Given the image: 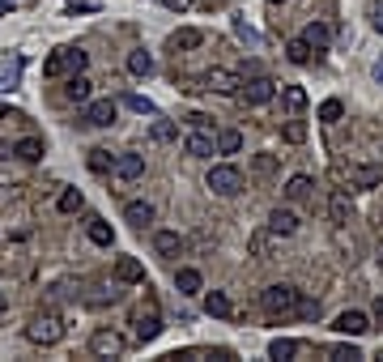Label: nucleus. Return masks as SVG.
Segmentation results:
<instances>
[{
    "label": "nucleus",
    "instance_id": "obj_1",
    "mask_svg": "<svg viewBox=\"0 0 383 362\" xmlns=\"http://www.w3.org/2000/svg\"><path fill=\"white\" fill-rule=\"evenodd\" d=\"M298 298H302V290L298 286H290V281H277V286H268L264 294H260V307L277 320V316H294L298 312Z\"/></svg>",
    "mask_w": 383,
    "mask_h": 362
},
{
    "label": "nucleus",
    "instance_id": "obj_2",
    "mask_svg": "<svg viewBox=\"0 0 383 362\" xmlns=\"http://www.w3.org/2000/svg\"><path fill=\"white\" fill-rule=\"evenodd\" d=\"M85 60H90V56H85L81 47H56V51L43 60V77H69V73H81Z\"/></svg>",
    "mask_w": 383,
    "mask_h": 362
},
{
    "label": "nucleus",
    "instance_id": "obj_3",
    "mask_svg": "<svg viewBox=\"0 0 383 362\" xmlns=\"http://www.w3.org/2000/svg\"><path fill=\"white\" fill-rule=\"evenodd\" d=\"M26 337H30L34 345H60V341H64V320H60V312H39V316L26 324Z\"/></svg>",
    "mask_w": 383,
    "mask_h": 362
},
{
    "label": "nucleus",
    "instance_id": "obj_4",
    "mask_svg": "<svg viewBox=\"0 0 383 362\" xmlns=\"http://www.w3.org/2000/svg\"><path fill=\"white\" fill-rule=\"evenodd\" d=\"M204 188H209L213 196H239V192H243V171L230 167V162H217V167L209 171Z\"/></svg>",
    "mask_w": 383,
    "mask_h": 362
},
{
    "label": "nucleus",
    "instance_id": "obj_5",
    "mask_svg": "<svg viewBox=\"0 0 383 362\" xmlns=\"http://www.w3.org/2000/svg\"><path fill=\"white\" fill-rule=\"evenodd\" d=\"M90 349H94L98 358H120V354L128 349V341H124V333H116V328H94V333H90Z\"/></svg>",
    "mask_w": 383,
    "mask_h": 362
},
{
    "label": "nucleus",
    "instance_id": "obj_6",
    "mask_svg": "<svg viewBox=\"0 0 383 362\" xmlns=\"http://www.w3.org/2000/svg\"><path fill=\"white\" fill-rule=\"evenodd\" d=\"M272 94H277V85H272L268 77H251V81H243V85H239V94H235V98L243 102V107H264Z\"/></svg>",
    "mask_w": 383,
    "mask_h": 362
},
{
    "label": "nucleus",
    "instance_id": "obj_7",
    "mask_svg": "<svg viewBox=\"0 0 383 362\" xmlns=\"http://www.w3.org/2000/svg\"><path fill=\"white\" fill-rule=\"evenodd\" d=\"M81 124H85V128H111V124H116V102H111V98H94V102H85Z\"/></svg>",
    "mask_w": 383,
    "mask_h": 362
},
{
    "label": "nucleus",
    "instance_id": "obj_8",
    "mask_svg": "<svg viewBox=\"0 0 383 362\" xmlns=\"http://www.w3.org/2000/svg\"><path fill=\"white\" fill-rule=\"evenodd\" d=\"M158 337H162V316H158V302L149 298L137 312V341L145 345V341H158Z\"/></svg>",
    "mask_w": 383,
    "mask_h": 362
},
{
    "label": "nucleus",
    "instance_id": "obj_9",
    "mask_svg": "<svg viewBox=\"0 0 383 362\" xmlns=\"http://www.w3.org/2000/svg\"><path fill=\"white\" fill-rule=\"evenodd\" d=\"M298 226H302V218H298L294 209H281V204H277V209L268 214V230L277 235V239H290V235H298Z\"/></svg>",
    "mask_w": 383,
    "mask_h": 362
},
{
    "label": "nucleus",
    "instance_id": "obj_10",
    "mask_svg": "<svg viewBox=\"0 0 383 362\" xmlns=\"http://www.w3.org/2000/svg\"><path fill=\"white\" fill-rule=\"evenodd\" d=\"M183 153H188V158H213L217 141L209 137V128H192V137L183 141Z\"/></svg>",
    "mask_w": 383,
    "mask_h": 362
},
{
    "label": "nucleus",
    "instance_id": "obj_11",
    "mask_svg": "<svg viewBox=\"0 0 383 362\" xmlns=\"http://www.w3.org/2000/svg\"><path fill=\"white\" fill-rule=\"evenodd\" d=\"M333 328H337L341 337H362V333H370V316H366V312H341V316L333 320Z\"/></svg>",
    "mask_w": 383,
    "mask_h": 362
},
{
    "label": "nucleus",
    "instance_id": "obj_12",
    "mask_svg": "<svg viewBox=\"0 0 383 362\" xmlns=\"http://www.w3.org/2000/svg\"><path fill=\"white\" fill-rule=\"evenodd\" d=\"M328 218H333L341 230L354 222V200H349V192H341V188H337L333 196H328Z\"/></svg>",
    "mask_w": 383,
    "mask_h": 362
},
{
    "label": "nucleus",
    "instance_id": "obj_13",
    "mask_svg": "<svg viewBox=\"0 0 383 362\" xmlns=\"http://www.w3.org/2000/svg\"><path fill=\"white\" fill-rule=\"evenodd\" d=\"M153 251L162 256V260H175V256H183V235L179 230H158L153 235Z\"/></svg>",
    "mask_w": 383,
    "mask_h": 362
},
{
    "label": "nucleus",
    "instance_id": "obj_14",
    "mask_svg": "<svg viewBox=\"0 0 383 362\" xmlns=\"http://www.w3.org/2000/svg\"><path fill=\"white\" fill-rule=\"evenodd\" d=\"M116 281H124V286L145 281V265L137 260V256H116Z\"/></svg>",
    "mask_w": 383,
    "mask_h": 362
},
{
    "label": "nucleus",
    "instance_id": "obj_15",
    "mask_svg": "<svg viewBox=\"0 0 383 362\" xmlns=\"http://www.w3.org/2000/svg\"><path fill=\"white\" fill-rule=\"evenodd\" d=\"M383 183V167H370V162H362V167H349V188H379Z\"/></svg>",
    "mask_w": 383,
    "mask_h": 362
},
{
    "label": "nucleus",
    "instance_id": "obj_16",
    "mask_svg": "<svg viewBox=\"0 0 383 362\" xmlns=\"http://www.w3.org/2000/svg\"><path fill=\"white\" fill-rule=\"evenodd\" d=\"M124 222L137 226V230H145V226L153 222V204H149V200H128V204H124Z\"/></svg>",
    "mask_w": 383,
    "mask_h": 362
},
{
    "label": "nucleus",
    "instance_id": "obj_17",
    "mask_svg": "<svg viewBox=\"0 0 383 362\" xmlns=\"http://www.w3.org/2000/svg\"><path fill=\"white\" fill-rule=\"evenodd\" d=\"M175 290H179L183 298H196V294L204 290V277H200V269H179V273H175Z\"/></svg>",
    "mask_w": 383,
    "mask_h": 362
},
{
    "label": "nucleus",
    "instance_id": "obj_18",
    "mask_svg": "<svg viewBox=\"0 0 383 362\" xmlns=\"http://www.w3.org/2000/svg\"><path fill=\"white\" fill-rule=\"evenodd\" d=\"M116 175L120 179H141L145 175V158H141V153H120V158H116Z\"/></svg>",
    "mask_w": 383,
    "mask_h": 362
},
{
    "label": "nucleus",
    "instance_id": "obj_19",
    "mask_svg": "<svg viewBox=\"0 0 383 362\" xmlns=\"http://www.w3.org/2000/svg\"><path fill=\"white\" fill-rule=\"evenodd\" d=\"M272 239H277V235H272L268 226H264V230H251V239H247V251L256 256V260H268V256H272Z\"/></svg>",
    "mask_w": 383,
    "mask_h": 362
},
{
    "label": "nucleus",
    "instance_id": "obj_20",
    "mask_svg": "<svg viewBox=\"0 0 383 362\" xmlns=\"http://www.w3.org/2000/svg\"><path fill=\"white\" fill-rule=\"evenodd\" d=\"M204 312H209L213 320H230L235 307H230V298H226L222 290H209V294H204Z\"/></svg>",
    "mask_w": 383,
    "mask_h": 362
},
{
    "label": "nucleus",
    "instance_id": "obj_21",
    "mask_svg": "<svg viewBox=\"0 0 383 362\" xmlns=\"http://www.w3.org/2000/svg\"><path fill=\"white\" fill-rule=\"evenodd\" d=\"M18 81H22V56H13V60L0 64V94H13Z\"/></svg>",
    "mask_w": 383,
    "mask_h": 362
},
{
    "label": "nucleus",
    "instance_id": "obj_22",
    "mask_svg": "<svg viewBox=\"0 0 383 362\" xmlns=\"http://www.w3.org/2000/svg\"><path fill=\"white\" fill-rule=\"evenodd\" d=\"M175 137H179L175 120H162V116H153V124H149V141H153V145H171Z\"/></svg>",
    "mask_w": 383,
    "mask_h": 362
},
{
    "label": "nucleus",
    "instance_id": "obj_23",
    "mask_svg": "<svg viewBox=\"0 0 383 362\" xmlns=\"http://www.w3.org/2000/svg\"><path fill=\"white\" fill-rule=\"evenodd\" d=\"M277 171H281V158H277V153H256V158H251V175H256V179H272Z\"/></svg>",
    "mask_w": 383,
    "mask_h": 362
},
{
    "label": "nucleus",
    "instance_id": "obj_24",
    "mask_svg": "<svg viewBox=\"0 0 383 362\" xmlns=\"http://www.w3.org/2000/svg\"><path fill=\"white\" fill-rule=\"evenodd\" d=\"M302 39L311 43V51H315V56H319V51H328V43H333V30H328L323 22H311V26L302 30Z\"/></svg>",
    "mask_w": 383,
    "mask_h": 362
},
{
    "label": "nucleus",
    "instance_id": "obj_25",
    "mask_svg": "<svg viewBox=\"0 0 383 362\" xmlns=\"http://www.w3.org/2000/svg\"><path fill=\"white\" fill-rule=\"evenodd\" d=\"M204 43V34L200 30H192V26H183V30H175L171 34V51H196Z\"/></svg>",
    "mask_w": 383,
    "mask_h": 362
},
{
    "label": "nucleus",
    "instance_id": "obj_26",
    "mask_svg": "<svg viewBox=\"0 0 383 362\" xmlns=\"http://www.w3.org/2000/svg\"><path fill=\"white\" fill-rule=\"evenodd\" d=\"M43 153H47V149H43V141H39V137H26V141H18V145H13V158H22V162H39Z\"/></svg>",
    "mask_w": 383,
    "mask_h": 362
},
{
    "label": "nucleus",
    "instance_id": "obj_27",
    "mask_svg": "<svg viewBox=\"0 0 383 362\" xmlns=\"http://www.w3.org/2000/svg\"><path fill=\"white\" fill-rule=\"evenodd\" d=\"M90 85H94L90 77L73 73V77H69V85H64V98H69V102H90Z\"/></svg>",
    "mask_w": 383,
    "mask_h": 362
},
{
    "label": "nucleus",
    "instance_id": "obj_28",
    "mask_svg": "<svg viewBox=\"0 0 383 362\" xmlns=\"http://www.w3.org/2000/svg\"><path fill=\"white\" fill-rule=\"evenodd\" d=\"M85 167H90L94 175H111V171H116V153H106V149H90Z\"/></svg>",
    "mask_w": 383,
    "mask_h": 362
},
{
    "label": "nucleus",
    "instance_id": "obj_29",
    "mask_svg": "<svg viewBox=\"0 0 383 362\" xmlns=\"http://www.w3.org/2000/svg\"><path fill=\"white\" fill-rule=\"evenodd\" d=\"M85 235H90V243H94V247H111V243H116V235H111V226H106L102 218H94Z\"/></svg>",
    "mask_w": 383,
    "mask_h": 362
},
{
    "label": "nucleus",
    "instance_id": "obj_30",
    "mask_svg": "<svg viewBox=\"0 0 383 362\" xmlns=\"http://www.w3.org/2000/svg\"><path fill=\"white\" fill-rule=\"evenodd\" d=\"M298 349H302V345H298L294 337H277V341H268V358H277V362H281V358H294Z\"/></svg>",
    "mask_w": 383,
    "mask_h": 362
},
{
    "label": "nucleus",
    "instance_id": "obj_31",
    "mask_svg": "<svg viewBox=\"0 0 383 362\" xmlns=\"http://www.w3.org/2000/svg\"><path fill=\"white\" fill-rule=\"evenodd\" d=\"M286 56H290V64H311V43H307L302 34H298V39H290Z\"/></svg>",
    "mask_w": 383,
    "mask_h": 362
},
{
    "label": "nucleus",
    "instance_id": "obj_32",
    "mask_svg": "<svg viewBox=\"0 0 383 362\" xmlns=\"http://www.w3.org/2000/svg\"><path fill=\"white\" fill-rule=\"evenodd\" d=\"M311 188H315L311 175H294V179L286 183V196H290V200H311Z\"/></svg>",
    "mask_w": 383,
    "mask_h": 362
},
{
    "label": "nucleus",
    "instance_id": "obj_33",
    "mask_svg": "<svg viewBox=\"0 0 383 362\" xmlns=\"http://www.w3.org/2000/svg\"><path fill=\"white\" fill-rule=\"evenodd\" d=\"M239 149H243V132H235V128L217 132V153H239Z\"/></svg>",
    "mask_w": 383,
    "mask_h": 362
},
{
    "label": "nucleus",
    "instance_id": "obj_34",
    "mask_svg": "<svg viewBox=\"0 0 383 362\" xmlns=\"http://www.w3.org/2000/svg\"><path fill=\"white\" fill-rule=\"evenodd\" d=\"M341 116H345V102H341V98H323V102H319V120H323V124H337Z\"/></svg>",
    "mask_w": 383,
    "mask_h": 362
},
{
    "label": "nucleus",
    "instance_id": "obj_35",
    "mask_svg": "<svg viewBox=\"0 0 383 362\" xmlns=\"http://www.w3.org/2000/svg\"><path fill=\"white\" fill-rule=\"evenodd\" d=\"M281 94H286V107H290L294 116H298V111H307V90H302V85H286Z\"/></svg>",
    "mask_w": 383,
    "mask_h": 362
},
{
    "label": "nucleus",
    "instance_id": "obj_36",
    "mask_svg": "<svg viewBox=\"0 0 383 362\" xmlns=\"http://www.w3.org/2000/svg\"><path fill=\"white\" fill-rule=\"evenodd\" d=\"M85 204V196H81V188H64L60 192V214H77Z\"/></svg>",
    "mask_w": 383,
    "mask_h": 362
},
{
    "label": "nucleus",
    "instance_id": "obj_37",
    "mask_svg": "<svg viewBox=\"0 0 383 362\" xmlns=\"http://www.w3.org/2000/svg\"><path fill=\"white\" fill-rule=\"evenodd\" d=\"M128 69H132L137 77H149V73H153V56H149V51H132V56H128Z\"/></svg>",
    "mask_w": 383,
    "mask_h": 362
},
{
    "label": "nucleus",
    "instance_id": "obj_38",
    "mask_svg": "<svg viewBox=\"0 0 383 362\" xmlns=\"http://www.w3.org/2000/svg\"><path fill=\"white\" fill-rule=\"evenodd\" d=\"M328 358H333V362H358V358H362V349L341 341V345H333V349H328Z\"/></svg>",
    "mask_w": 383,
    "mask_h": 362
},
{
    "label": "nucleus",
    "instance_id": "obj_39",
    "mask_svg": "<svg viewBox=\"0 0 383 362\" xmlns=\"http://www.w3.org/2000/svg\"><path fill=\"white\" fill-rule=\"evenodd\" d=\"M120 298H124V290H116V286L111 290H98V294H85L90 307H106V302H120Z\"/></svg>",
    "mask_w": 383,
    "mask_h": 362
},
{
    "label": "nucleus",
    "instance_id": "obj_40",
    "mask_svg": "<svg viewBox=\"0 0 383 362\" xmlns=\"http://www.w3.org/2000/svg\"><path fill=\"white\" fill-rule=\"evenodd\" d=\"M281 137H286L290 145H302V141H307V124H302V120H290V124L281 128Z\"/></svg>",
    "mask_w": 383,
    "mask_h": 362
},
{
    "label": "nucleus",
    "instance_id": "obj_41",
    "mask_svg": "<svg viewBox=\"0 0 383 362\" xmlns=\"http://www.w3.org/2000/svg\"><path fill=\"white\" fill-rule=\"evenodd\" d=\"M128 107H132V111H141V116H158V107H153L149 98H141V94H128Z\"/></svg>",
    "mask_w": 383,
    "mask_h": 362
},
{
    "label": "nucleus",
    "instance_id": "obj_42",
    "mask_svg": "<svg viewBox=\"0 0 383 362\" xmlns=\"http://www.w3.org/2000/svg\"><path fill=\"white\" fill-rule=\"evenodd\" d=\"M294 316H298V320H315V316H319V302H315V298H298V312H294Z\"/></svg>",
    "mask_w": 383,
    "mask_h": 362
},
{
    "label": "nucleus",
    "instance_id": "obj_43",
    "mask_svg": "<svg viewBox=\"0 0 383 362\" xmlns=\"http://www.w3.org/2000/svg\"><path fill=\"white\" fill-rule=\"evenodd\" d=\"M69 13H98V0H69Z\"/></svg>",
    "mask_w": 383,
    "mask_h": 362
},
{
    "label": "nucleus",
    "instance_id": "obj_44",
    "mask_svg": "<svg viewBox=\"0 0 383 362\" xmlns=\"http://www.w3.org/2000/svg\"><path fill=\"white\" fill-rule=\"evenodd\" d=\"M183 124H188V128H209V124H213V116H204V111H192V116H183Z\"/></svg>",
    "mask_w": 383,
    "mask_h": 362
},
{
    "label": "nucleus",
    "instance_id": "obj_45",
    "mask_svg": "<svg viewBox=\"0 0 383 362\" xmlns=\"http://www.w3.org/2000/svg\"><path fill=\"white\" fill-rule=\"evenodd\" d=\"M366 13H370V26H375V30H383V5H379V0H375Z\"/></svg>",
    "mask_w": 383,
    "mask_h": 362
},
{
    "label": "nucleus",
    "instance_id": "obj_46",
    "mask_svg": "<svg viewBox=\"0 0 383 362\" xmlns=\"http://www.w3.org/2000/svg\"><path fill=\"white\" fill-rule=\"evenodd\" d=\"M162 5H167L171 13H183V9H192V0H162Z\"/></svg>",
    "mask_w": 383,
    "mask_h": 362
},
{
    "label": "nucleus",
    "instance_id": "obj_47",
    "mask_svg": "<svg viewBox=\"0 0 383 362\" xmlns=\"http://www.w3.org/2000/svg\"><path fill=\"white\" fill-rule=\"evenodd\" d=\"M375 81H379V85H383V56H379V60H375Z\"/></svg>",
    "mask_w": 383,
    "mask_h": 362
},
{
    "label": "nucleus",
    "instance_id": "obj_48",
    "mask_svg": "<svg viewBox=\"0 0 383 362\" xmlns=\"http://www.w3.org/2000/svg\"><path fill=\"white\" fill-rule=\"evenodd\" d=\"M375 320L383 324V298H375Z\"/></svg>",
    "mask_w": 383,
    "mask_h": 362
},
{
    "label": "nucleus",
    "instance_id": "obj_49",
    "mask_svg": "<svg viewBox=\"0 0 383 362\" xmlns=\"http://www.w3.org/2000/svg\"><path fill=\"white\" fill-rule=\"evenodd\" d=\"M5 9H9V0H0V13H5Z\"/></svg>",
    "mask_w": 383,
    "mask_h": 362
},
{
    "label": "nucleus",
    "instance_id": "obj_50",
    "mask_svg": "<svg viewBox=\"0 0 383 362\" xmlns=\"http://www.w3.org/2000/svg\"><path fill=\"white\" fill-rule=\"evenodd\" d=\"M379 265H383V247H379Z\"/></svg>",
    "mask_w": 383,
    "mask_h": 362
},
{
    "label": "nucleus",
    "instance_id": "obj_51",
    "mask_svg": "<svg viewBox=\"0 0 383 362\" xmlns=\"http://www.w3.org/2000/svg\"><path fill=\"white\" fill-rule=\"evenodd\" d=\"M272 5H281V0H272Z\"/></svg>",
    "mask_w": 383,
    "mask_h": 362
}]
</instances>
